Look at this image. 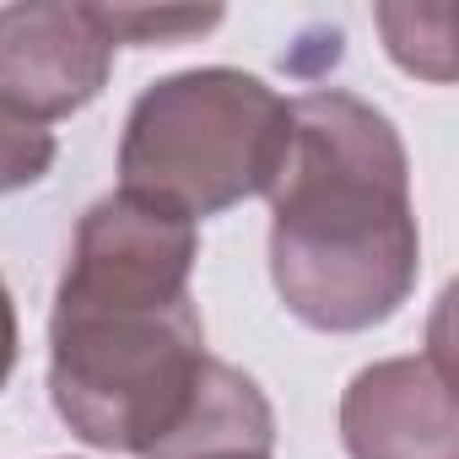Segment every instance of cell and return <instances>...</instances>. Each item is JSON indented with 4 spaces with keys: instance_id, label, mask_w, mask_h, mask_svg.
<instances>
[{
    "instance_id": "1",
    "label": "cell",
    "mask_w": 459,
    "mask_h": 459,
    "mask_svg": "<svg viewBox=\"0 0 459 459\" xmlns=\"http://www.w3.org/2000/svg\"><path fill=\"white\" fill-rule=\"evenodd\" d=\"M416 271L411 162L389 114L335 87L298 98L271 184V281L287 314L357 335L405 308Z\"/></svg>"
},
{
    "instance_id": "2",
    "label": "cell",
    "mask_w": 459,
    "mask_h": 459,
    "mask_svg": "<svg viewBox=\"0 0 459 459\" xmlns=\"http://www.w3.org/2000/svg\"><path fill=\"white\" fill-rule=\"evenodd\" d=\"M205 362V325L189 298L55 292L49 394L60 421L92 448L146 459L184 421Z\"/></svg>"
},
{
    "instance_id": "3",
    "label": "cell",
    "mask_w": 459,
    "mask_h": 459,
    "mask_svg": "<svg viewBox=\"0 0 459 459\" xmlns=\"http://www.w3.org/2000/svg\"><path fill=\"white\" fill-rule=\"evenodd\" d=\"M292 141V103L249 71L205 65L146 87L125 119L119 189L152 195L189 221L271 195Z\"/></svg>"
},
{
    "instance_id": "4",
    "label": "cell",
    "mask_w": 459,
    "mask_h": 459,
    "mask_svg": "<svg viewBox=\"0 0 459 459\" xmlns=\"http://www.w3.org/2000/svg\"><path fill=\"white\" fill-rule=\"evenodd\" d=\"M195 255H200V227L184 211L135 189H114L82 216L60 292L173 303L189 298Z\"/></svg>"
},
{
    "instance_id": "5",
    "label": "cell",
    "mask_w": 459,
    "mask_h": 459,
    "mask_svg": "<svg viewBox=\"0 0 459 459\" xmlns=\"http://www.w3.org/2000/svg\"><path fill=\"white\" fill-rule=\"evenodd\" d=\"M114 71V44L87 6L28 0L0 6V103L49 125L87 108Z\"/></svg>"
},
{
    "instance_id": "6",
    "label": "cell",
    "mask_w": 459,
    "mask_h": 459,
    "mask_svg": "<svg viewBox=\"0 0 459 459\" xmlns=\"http://www.w3.org/2000/svg\"><path fill=\"white\" fill-rule=\"evenodd\" d=\"M341 443L351 459H459V411L448 357H389L341 394Z\"/></svg>"
},
{
    "instance_id": "7",
    "label": "cell",
    "mask_w": 459,
    "mask_h": 459,
    "mask_svg": "<svg viewBox=\"0 0 459 459\" xmlns=\"http://www.w3.org/2000/svg\"><path fill=\"white\" fill-rule=\"evenodd\" d=\"M271 443H276V411H271L265 389L249 373L211 357L184 421L146 459H200V454H227V448L271 454Z\"/></svg>"
},
{
    "instance_id": "8",
    "label": "cell",
    "mask_w": 459,
    "mask_h": 459,
    "mask_svg": "<svg viewBox=\"0 0 459 459\" xmlns=\"http://www.w3.org/2000/svg\"><path fill=\"white\" fill-rule=\"evenodd\" d=\"M454 22H459L454 6H378V28L394 65L437 87L454 82Z\"/></svg>"
},
{
    "instance_id": "9",
    "label": "cell",
    "mask_w": 459,
    "mask_h": 459,
    "mask_svg": "<svg viewBox=\"0 0 459 459\" xmlns=\"http://www.w3.org/2000/svg\"><path fill=\"white\" fill-rule=\"evenodd\" d=\"M98 33L119 49V44H178V39H195V33H211L221 22L216 6H168V12H152V6H87Z\"/></svg>"
},
{
    "instance_id": "10",
    "label": "cell",
    "mask_w": 459,
    "mask_h": 459,
    "mask_svg": "<svg viewBox=\"0 0 459 459\" xmlns=\"http://www.w3.org/2000/svg\"><path fill=\"white\" fill-rule=\"evenodd\" d=\"M49 168H55V135L39 119L17 114L12 103H0V195L39 184Z\"/></svg>"
},
{
    "instance_id": "11",
    "label": "cell",
    "mask_w": 459,
    "mask_h": 459,
    "mask_svg": "<svg viewBox=\"0 0 459 459\" xmlns=\"http://www.w3.org/2000/svg\"><path fill=\"white\" fill-rule=\"evenodd\" d=\"M12 368H17V303H12L6 281H0V389H6Z\"/></svg>"
},
{
    "instance_id": "12",
    "label": "cell",
    "mask_w": 459,
    "mask_h": 459,
    "mask_svg": "<svg viewBox=\"0 0 459 459\" xmlns=\"http://www.w3.org/2000/svg\"><path fill=\"white\" fill-rule=\"evenodd\" d=\"M200 459H271V454H255V448H227V454H200Z\"/></svg>"
}]
</instances>
